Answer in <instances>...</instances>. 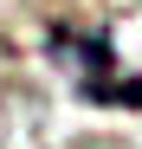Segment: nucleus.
I'll use <instances>...</instances> for the list:
<instances>
[{"label":"nucleus","mask_w":142,"mask_h":149,"mask_svg":"<svg viewBox=\"0 0 142 149\" xmlns=\"http://www.w3.org/2000/svg\"><path fill=\"white\" fill-rule=\"evenodd\" d=\"M52 58H58V71H65V78L90 97V104H123V110H142V78H123V65H116L110 39L58 26V33H52Z\"/></svg>","instance_id":"1"}]
</instances>
